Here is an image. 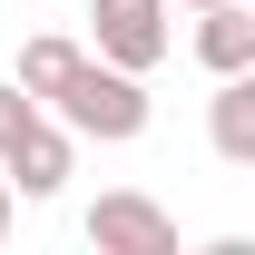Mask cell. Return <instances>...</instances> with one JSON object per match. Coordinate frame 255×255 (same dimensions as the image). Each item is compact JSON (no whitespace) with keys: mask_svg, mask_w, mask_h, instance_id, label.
<instances>
[{"mask_svg":"<svg viewBox=\"0 0 255 255\" xmlns=\"http://www.w3.org/2000/svg\"><path fill=\"white\" fill-rule=\"evenodd\" d=\"M206 137H216L226 167H255V69H226L216 98H206Z\"/></svg>","mask_w":255,"mask_h":255,"instance_id":"cell-5","label":"cell"},{"mask_svg":"<svg viewBox=\"0 0 255 255\" xmlns=\"http://www.w3.org/2000/svg\"><path fill=\"white\" fill-rule=\"evenodd\" d=\"M10 216H20V196H10V187H0V236H10Z\"/></svg>","mask_w":255,"mask_h":255,"instance_id":"cell-8","label":"cell"},{"mask_svg":"<svg viewBox=\"0 0 255 255\" xmlns=\"http://www.w3.org/2000/svg\"><path fill=\"white\" fill-rule=\"evenodd\" d=\"M89 246L98 255H177V216L157 196H137V187H108L89 206Z\"/></svg>","mask_w":255,"mask_h":255,"instance_id":"cell-3","label":"cell"},{"mask_svg":"<svg viewBox=\"0 0 255 255\" xmlns=\"http://www.w3.org/2000/svg\"><path fill=\"white\" fill-rule=\"evenodd\" d=\"M39 108H59V128H69V137H98V147L147 137V79H137V69H108L98 49H79Z\"/></svg>","mask_w":255,"mask_h":255,"instance_id":"cell-1","label":"cell"},{"mask_svg":"<svg viewBox=\"0 0 255 255\" xmlns=\"http://www.w3.org/2000/svg\"><path fill=\"white\" fill-rule=\"evenodd\" d=\"M39 118H49V108H39V98L20 89V79H0V157H10V147H20V137H30Z\"/></svg>","mask_w":255,"mask_h":255,"instance_id":"cell-7","label":"cell"},{"mask_svg":"<svg viewBox=\"0 0 255 255\" xmlns=\"http://www.w3.org/2000/svg\"><path fill=\"white\" fill-rule=\"evenodd\" d=\"M167 10H216V0H167Z\"/></svg>","mask_w":255,"mask_h":255,"instance_id":"cell-9","label":"cell"},{"mask_svg":"<svg viewBox=\"0 0 255 255\" xmlns=\"http://www.w3.org/2000/svg\"><path fill=\"white\" fill-rule=\"evenodd\" d=\"M69 167H79V147H69V128H49V118H39L30 137H20V147L0 157V187H10V196H30V206H49V196L69 187Z\"/></svg>","mask_w":255,"mask_h":255,"instance_id":"cell-4","label":"cell"},{"mask_svg":"<svg viewBox=\"0 0 255 255\" xmlns=\"http://www.w3.org/2000/svg\"><path fill=\"white\" fill-rule=\"evenodd\" d=\"M196 59L216 69H255V10L246 0H216V10H196Z\"/></svg>","mask_w":255,"mask_h":255,"instance_id":"cell-6","label":"cell"},{"mask_svg":"<svg viewBox=\"0 0 255 255\" xmlns=\"http://www.w3.org/2000/svg\"><path fill=\"white\" fill-rule=\"evenodd\" d=\"M89 49H98L108 69H137V79H147V69L177 49L167 0H89Z\"/></svg>","mask_w":255,"mask_h":255,"instance_id":"cell-2","label":"cell"}]
</instances>
